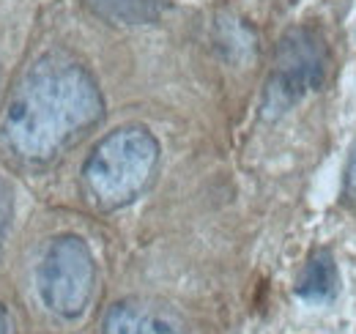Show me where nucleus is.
Returning <instances> with one entry per match:
<instances>
[{
    "instance_id": "obj_1",
    "label": "nucleus",
    "mask_w": 356,
    "mask_h": 334,
    "mask_svg": "<svg viewBox=\"0 0 356 334\" xmlns=\"http://www.w3.org/2000/svg\"><path fill=\"white\" fill-rule=\"evenodd\" d=\"M104 99L88 69L49 52L14 85L3 113V137L25 162H49L102 121Z\"/></svg>"
},
{
    "instance_id": "obj_2",
    "label": "nucleus",
    "mask_w": 356,
    "mask_h": 334,
    "mask_svg": "<svg viewBox=\"0 0 356 334\" xmlns=\"http://www.w3.org/2000/svg\"><path fill=\"white\" fill-rule=\"evenodd\" d=\"M156 165V137L145 126H121L96 143L83 165V178L102 209H121L145 192Z\"/></svg>"
},
{
    "instance_id": "obj_3",
    "label": "nucleus",
    "mask_w": 356,
    "mask_h": 334,
    "mask_svg": "<svg viewBox=\"0 0 356 334\" xmlns=\"http://www.w3.org/2000/svg\"><path fill=\"white\" fill-rule=\"evenodd\" d=\"M329 47L312 25H296L282 33L274 49V66L264 90V116L280 118L307 93L326 83Z\"/></svg>"
},
{
    "instance_id": "obj_4",
    "label": "nucleus",
    "mask_w": 356,
    "mask_h": 334,
    "mask_svg": "<svg viewBox=\"0 0 356 334\" xmlns=\"http://www.w3.org/2000/svg\"><path fill=\"white\" fill-rule=\"evenodd\" d=\"M39 296L49 312L60 318H80L96 285V263L80 236H58L39 263Z\"/></svg>"
},
{
    "instance_id": "obj_5",
    "label": "nucleus",
    "mask_w": 356,
    "mask_h": 334,
    "mask_svg": "<svg viewBox=\"0 0 356 334\" xmlns=\"http://www.w3.org/2000/svg\"><path fill=\"white\" fill-rule=\"evenodd\" d=\"M102 334H184L176 315L145 301H118L107 310Z\"/></svg>"
},
{
    "instance_id": "obj_6",
    "label": "nucleus",
    "mask_w": 356,
    "mask_h": 334,
    "mask_svg": "<svg viewBox=\"0 0 356 334\" xmlns=\"http://www.w3.org/2000/svg\"><path fill=\"white\" fill-rule=\"evenodd\" d=\"M337 288H340V271L334 255L329 250H315L296 280V296L305 301L323 304L337 296Z\"/></svg>"
},
{
    "instance_id": "obj_7",
    "label": "nucleus",
    "mask_w": 356,
    "mask_h": 334,
    "mask_svg": "<svg viewBox=\"0 0 356 334\" xmlns=\"http://www.w3.org/2000/svg\"><path fill=\"white\" fill-rule=\"evenodd\" d=\"M168 0H86L90 11L110 25H148L156 22Z\"/></svg>"
},
{
    "instance_id": "obj_8",
    "label": "nucleus",
    "mask_w": 356,
    "mask_h": 334,
    "mask_svg": "<svg viewBox=\"0 0 356 334\" xmlns=\"http://www.w3.org/2000/svg\"><path fill=\"white\" fill-rule=\"evenodd\" d=\"M8 225H11V189L0 178V250H3V241L8 233Z\"/></svg>"
},
{
    "instance_id": "obj_9",
    "label": "nucleus",
    "mask_w": 356,
    "mask_h": 334,
    "mask_svg": "<svg viewBox=\"0 0 356 334\" xmlns=\"http://www.w3.org/2000/svg\"><path fill=\"white\" fill-rule=\"evenodd\" d=\"M346 189H348L351 198H356V145H354V151H351L348 167H346Z\"/></svg>"
},
{
    "instance_id": "obj_10",
    "label": "nucleus",
    "mask_w": 356,
    "mask_h": 334,
    "mask_svg": "<svg viewBox=\"0 0 356 334\" xmlns=\"http://www.w3.org/2000/svg\"><path fill=\"white\" fill-rule=\"evenodd\" d=\"M0 334H8V315L3 307H0Z\"/></svg>"
}]
</instances>
